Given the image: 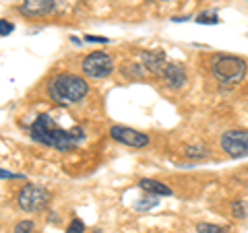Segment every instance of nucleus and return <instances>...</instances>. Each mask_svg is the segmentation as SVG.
<instances>
[{
	"instance_id": "1",
	"label": "nucleus",
	"mask_w": 248,
	"mask_h": 233,
	"mask_svg": "<svg viewBox=\"0 0 248 233\" xmlns=\"http://www.w3.org/2000/svg\"><path fill=\"white\" fill-rule=\"evenodd\" d=\"M29 134L33 141L42 143L46 146H52V149H56V151H68L85 138V132L81 128L64 130L62 126H58L56 120L48 114L37 116L35 122L29 126Z\"/></svg>"
},
{
	"instance_id": "2",
	"label": "nucleus",
	"mask_w": 248,
	"mask_h": 233,
	"mask_svg": "<svg viewBox=\"0 0 248 233\" xmlns=\"http://www.w3.org/2000/svg\"><path fill=\"white\" fill-rule=\"evenodd\" d=\"M87 91H89V85L85 83V79L71 73H62L48 83V95L58 105L79 103L87 95Z\"/></svg>"
},
{
	"instance_id": "3",
	"label": "nucleus",
	"mask_w": 248,
	"mask_h": 233,
	"mask_svg": "<svg viewBox=\"0 0 248 233\" xmlns=\"http://www.w3.org/2000/svg\"><path fill=\"white\" fill-rule=\"evenodd\" d=\"M211 73L223 85H238L246 76V60L232 54H217L211 60Z\"/></svg>"
},
{
	"instance_id": "4",
	"label": "nucleus",
	"mask_w": 248,
	"mask_h": 233,
	"mask_svg": "<svg viewBox=\"0 0 248 233\" xmlns=\"http://www.w3.org/2000/svg\"><path fill=\"white\" fill-rule=\"evenodd\" d=\"M17 203H19V206L25 213H37V211H42V208L48 206L50 194H48V190H46V188H42V186L27 184L25 188L19 192Z\"/></svg>"
},
{
	"instance_id": "5",
	"label": "nucleus",
	"mask_w": 248,
	"mask_h": 233,
	"mask_svg": "<svg viewBox=\"0 0 248 233\" xmlns=\"http://www.w3.org/2000/svg\"><path fill=\"white\" fill-rule=\"evenodd\" d=\"M81 68H83V74L89 76V79H104V76L112 74L114 62H112L110 54L93 52V54H89V56H85Z\"/></svg>"
},
{
	"instance_id": "6",
	"label": "nucleus",
	"mask_w": 248,
	"mask_h": 233,
	"mask_svg": "<svg viewBox=\"0 0 248 233\" xmlns=\"http://www.w3.org/2000/svg\"><path fill=\"white\" fill-rule=\"evenodd\" d=\"M221 149L226 151L228 157L240 159L248 155V130H228L219 138Z\"/></svg>"
},
{
	"instance_id": "7",
	"label": "nucleus",
	"mask_w": 248,
	"mask_h": 233,
	"mask_svg": "<svg viewBox=\"0 0 248 233\" xmlns=\"http://www.w3.org/2000/svg\"><path fill=\"white\" fill-rule=\"evenodd\" d=\"M110 136L116 143L133 146V149H143V146L149 145V136H147L145 132H139V130L128 128V126H118V124L110 128Z\"/></svg>"
},
{
	"instance_id": "8",
	"label": "nucleus",
	"mask_w": 248,
	"mask_h": 233,
	"mask_svg": "<svg viewBox=\"0 0 248 233\" xmlns=\"http://www.w3.org/2000/svg\"><path fill=\"white\" fill-rule=\"evenodd\" d=\"M56 6V0H23L19 6V13L25 15V17L37 19L44 17V15H50Z\"/></svg>"
},
{
	"instance_id": "9",
	"label": "nucleus",
	"mask_w": 248,
	"mask_h": 233,
	"mask_svg": "<svg viewBox=\"0 0 248 233\" xmlns=\"http://www.w3.org/2000/svg\"><path fill=\"white\" fill-rule=\"evenodd\" d=\"M141 60H143V66H147L153 74L161 76L168 66V60H166V54L164 52H157V50H147L141 54Z\"/></svg>"
},
{
	"instance_id": "10",
	"label": "nucleus",
	"mask_w": 248,
	"mask_h": 233,
	"mask_svg": "<svg viewBox=\"0 0 248 233\" xmlns=\"http://www.w3.org/2000/svg\"><path fill=\"white\" fill-rule=\"evenodd\" d=\"M161 79L166 81L168 87L172 89H182L186 85V71L180 66V64H174V62H168L164 74H161Z\"/></svg>"
},
{
	"instance_id": "11",
	"label": "nucleus",
	"mask_w": 248,
	"mask_h": 233,
	"mask_svg": "<svg viewBox=\"0 0 248 233\" xmlns=\"http://www.w3.org/2000/svg\"><path fill=\"white\" fill-rule=\"evenodd\" d=\"M139 188L147 194H153V196H170V194H172V190H170L166 184H161L157 180H149V177H143V180L139 182Z\"/></svg>"
},
{
	"instance_id": "12",
	"label": "nucleus",
	"mask_w": 248,
	"mask_h": 233,
	"mask_svg": "<svg viewBox=\"0 0 248 233\" xmlns=\"http://www.w3.org/2000/svg\"><path fill=\"white\" fill-rule=\"evenodd\" d=\"M186 157H190V159H203L209 155L207 151V146L205 145H195V146H186Z\"/></svg>"
},
{
	"instance_id": "13",
	"label": "nucleus",
	"mask_w": 248,
	"mask_h": 233,
	"mask_svg": "<svg viewBox=\"0 0 248 233\" xmlns=\"http://www.w3.org/2000/svg\"><path fill=\"white\" fill-rule=\"evenodd\" d=\"M157 204H159V198H157V196H153V194H151L149 198H145V200H139V203L135 204V208H137V211H149V208L157 206Z\"/></svg>"
},
{
	"instance_id": "14",
	"label": "nucleus",
	"mask_w": 248,
	"mask_h": 233,
	"mask_svg": "<svg viewBox=\"0 0 248 233\" xmlns=\"http://www.w3.org/2000/svg\"><path fill=\"white\" fill-rule=\"evenodd\" d=\"M197 231L199 233H226V229L219 227V225H215V223H199Z\"/></svg>"
},
{
	"instance_id": "15",
	"label": "nucleus",
	"mask_w": 248,
	"mask_h": 233,
	"mask_svg": "<svg viewBox=\"0 0 248 233\" xmlns=\"http://www.w3.org/2000/svg\"><path fill=\"white\" fill-rule=\"evenodd\" d=\"M197 23H201V25H217L219 17H217L215 13H201L197 17Z\"/></svg>"
},
{
	"instance_id": "16",
	"label": "nucleus",
	"mask_w": 248,
	"mask_h": 233,
	"mask_svg": "<svg viewBox=\"0 0 248 233\" xmlns=\"http://www.w3.org/2000/svg\"><path fill=\"white\" fill-rule=\"evenodd\" d=\"M33 229H35L33 221H21V223H17V227H15L13 233H35Z\"/></svg>"
},
{
	"instance_id": "17",
	"label": "nucleus",
	"mask_w": 248,
	"mask_h": 233,
	"mask_svg": "<svg viewBox=\"0 0 248 233\" xmlns=\"http://www.w3.org/2000/svg\"><path fill=\"white\" fill-rule=\"evenodd\" d=\"M85 231V223L81 219H73L71 225L66 227V233H83Z\"/></svg>"
},
{
	"instance_id": "18",
	"label": "nucleus",
	"mask_w": 248,
	"mask_h": 233,
	"mask_svg": "<svg viewBox=\"0 0 248 233\" xmlns=\"http://www.w3.org/2000/svg\"><path fill=\"white\" fill-rule=\"evenodd\" d=\"M232 213H234L236 219H244L246 217V208H244V203H240V200H236L234 204H232Z\"/></svg>"
},
{
	"instance_id": "19",
	"label": "nucleus",
	"mask_w": 248,
	"mask_h": 233,
	"mask_svg": "<svg viewBox=\"0 0 248 233\" xmlns=\"http://www.w3.org/2000/svg\"><path fill=\"white\" fill-rule=\"evenodd\" d=\"M15 31V25L13 23H9L6 19H0V35H9Z\"/></svg>"
},
{
	"instance_id": "20",
	"label": "nucleus",
	"mask_w": 248,
	"mask_h": 233,
	"mask_svg": "<svg viewBox=\"0 0 248 233\" xmlns=\"http://www.w3.org/2000/svg\"><path fill=\"white\" fill-rule=\"evenodd\" d=\"M85 42H93V44H108V37H93V35H87Z\"/></svg>"
},
{
	"instance_id": "21",
	"label": "nucleus",
	"mask_w": 248,
	"mask_h": 233,
	"mask_svg": "<svg viewBox=\"0 0 248 233\" xmlns=\"http://www.w3.org/2000/svg\"><path fill=\"white\" fill-rule=\"evenodd\" d=\"M6 177H21L19 174H11V172H4V169H0V180H6Z\"/></svg>"
},
{
	"instance_id": "22",
	"label": "nucleus",
	"mask_w": 248,
	"mask_h": 233,
	"mask_svg": "<svg viewBox=\"0 0 248 233\" xmlns=\"http://www.w3.org/2000/svg\"><path fill=\"white\" fill-rule=\"evenodd\" d=\"M190 17H172V21H176V23H182V21H188Z\"/></svg>"
},
{
	"instance_id": "23",
	"label": "nucleus",
	"mask_w": 248,
	"mask_h": 233,
	"mask_svg": "<svg viewBox=\"0 0 248 233\" xmlns=\"http://www.w3.org/2000/svg\"><path fill=\"white\" fill-rule=\"evenodd\" d=\"M164 2H174V0H164Z\"/></svg>"
},
{
	"instance_id": "24",
	"label": "nucleus",
	"mask_w": 248,
	"mask_h": 233,
	"mask_svg": "<svg viewBox=\"0 0 248 233\" xmlns=\"http://www.w3.org/2000/svg\"><path fill=\"white\" fill-rule=\"evenodd\" d=\"M147 2H153V0H147Z\"/></svg>"
}]
</instances>
